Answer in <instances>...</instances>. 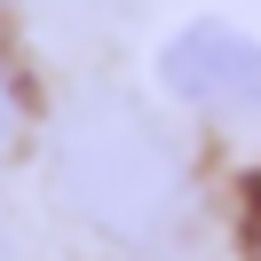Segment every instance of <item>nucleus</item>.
I'll list each match as a JSON object with an SVG mask.
<instances>
[{"label": "nucleus", "mask_w": 261, "mask_h": 261, "mask_svg": "<svg viewBox=\"0 0 261 261\" xmlns=\"http://www.w3.org/2000/svg\"><path fill=\"white\" fill-rule=\"evenodd\" d=\"M245 253L261 261V182H253V198H245Z\"/></svg>", "instance_id": "nucleus-2"}, {"label": "nucleus", "mask_w": 261, "mask_h": 261, "mask_svg": "<svg viewBox=\"0 0 261 261\" xmlns=\"http://www.w3.org/2000/svg\"><path fill=\"white\" fill-rule=\"evenodd\" d=\"M166 87L214 119H261V48L229 24H190L166 48Z\"/></svg>", "instance_id": "nucleus-1"}]
</instances>
